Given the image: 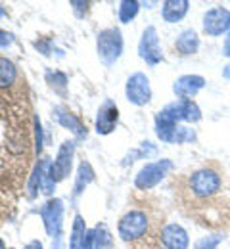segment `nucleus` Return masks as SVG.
Instances as JSON below:
<instances>
[{
    "label": "nucleus",
    "mask_w": 230,
    "mask_h": 249,
    "mask_svg": "<svg viewBox=\"0 0 230 249\" xmlns=\"http://www.w3.org/2000/svg\"><path fill=\"white\" fill-rule=\"evenodd\" d=\"M225 188V175L219 169V165H203L199 169H194L190 175L180 178L178 186V199L192 207L194 215L201 218L205 217L207 207H213L217 197L223 194Z\"/></svg>",
    "instance_id": "1"
},
{
    "label": "nucleus",
    "mask_w": 230,
    "mask_h": 249,
    "mask_svg": "<svg viewBox=\"0 0 230 249\" xmlns=\"http://www.w3.org/2000/svg\"><path fill=\"white\" fill-rule=\"evenodd\" d=\"M148 232H150V218L140 209H131L119 218L117 234L123 242L134 244V242L142 240L144 236H148Z\"/></svg>",
    "instance_id": "2"
},
{
    "label": "nucleus",
    "mask_w": 230,
    "mask_h": 249,
    "mask_svg": "<svg viewBox=\"0 0 230 249\" xmlns=\"http://www.w3.org/2000/svg\"><path fill=\"white\" fill-rule=\"evenodd\" d=\"M158 115L177 124L197 123L201 119V109L197 107V104L194 100H178V102H173V104L165 106Z\"/></svg>",
    "instance_id": "3"
},
{
    "label": "nucleus",
    "mask_w": 230,
    "mask_h": 249,
    "mask_svg": "<svg viewBox=\"0 0 230 249\" xmlns=\"http://www.w3.org/2000/svg\"><path fill=\"white\" fill-rule=\"evenodd\" d=\"M123 52V36L121 31L111 27V29H104L98 35V56L106 65H113L121 58Z\"/></svg>",
    "instance_id": "4"
},
{
    "label": "nucleus",
    "mask_w": 230,
    "mask_h": 249,
    "mask_svg": "<svg viewBox=\"0 0 230 249\" xmlns=\"http://www.w3.org/2000/svg\"><path fill=\"white\" fill-rule=\"evenodd\" d=\"M171 169H173V163L169 159H161V161H156V163H148L136 175L134 186L138 188V190H150V188L158 186Z\"/></svg>",
    "instance_id": "5"
},
{
    "label": "nucleus",
    "mask_w": 230,
    "mask_h": 249,
    "mask_svg": "<svg viewBox=\"0 0 230 249\" xmlns=\"http://www.w3.org/2000/svg\"><path fill=\"white\" fill-rule=\"evenodd\" d=\"M125 94H127V100L142 107L146 104H150L152 100V87H150V79L144 75V73H132L131 77L127 79V87H125Z\"/></svg>",
    "instance_id": "6"
},
{
    "label": "nucleus",
    "mask_w": 230,
    "mask_h": 249,
    "mask_svg": "<svg viewBox=\"0 0 230 249\" xmlns=\"http://www.w3.org/2000/svg\"><path fill=\"white\" fill-rule=\"evenodd\" d=\"M138 54L148 65H158L163 60L158 29L154 25L146 27V31L142 33V38H140V44H138Z\"/></svg>",
    "instance_id": "7"
},
{
    "label": "nucleus",
    "mask_w": 230,
    "mask_h": 249,
    "mask_svg": "<svg viewBox=\"0 0 230 249\" xmlns=\"http://www.w3.org/2000/svg\"><path fill=\"white\" fill-rule=\"evenodd\" d=\"M203 31L209 36H219L230 31V10L217 6L205 12L203 16Z\"/></svg>",
    "instance_id": "8"
},
{
    "label": "nucleus",
    "mask_w": 230,
    "mask_h": 249,
    "mask_svg": "<svg viewBox=\"0 0 230 249\" xmlns=\"http://www.w3.org/2000/svg\"><path fill=\"white\" fill-rule=\"evenodd\" d=\"M73 154H75V144L73 142H64L60 152H58V157L54 159V163L48 167V175L54 182H60L67 178L69 171H71V163H73Z\"/></svg>",
    "instance_id": "9"
},
{
    "label": "nucleus",
    "mask_w": 230,
    "mask_h": 249,
    "mask_svg": "<svg viewBox=\"0 0 230 249\" xmlns=\"http://www.w3.org/2000/svg\"><path fill=\"white\" fill-rule=\"evenodd\" d=\"M159 238H161V244H163L167 249H188L190 248L188 232H186L180 224H167V226H163Z\"/></svg>",
    "instance_id": "10"
},
{
    "label": "nucleus",
    "mask_w": 230,
    "mask_h": 249,
    "mask_svg": "<svg viewBox=\"0 0 230 249\" xmlns=\"http://www.w3.org/2000/svg\"><path fill=\"white\" fill-rule=\"evenodd\" d=\"M203 87H205V79L201 75H182L175 81L173 92L180 100H192Z\"/></svg>",
    "instance_id": "11"
},
{
    "label": "nucleus",
    "mask_w": 230,
    "mask_h": 249,
    "mask_svg": "<svg viewBox=\"0 0 230 249\" xmlns=\"http://www.w3.org/2000/svg\"><path fill=\"white\" fill-rule=\"evenodd\" d=\"M62 213H64V207H62L60 199H50L42 207V218H44L46 230H48V234L52 238H60V232H62Z\"/></svg>",
    "instance_id": "12"
},
{
    "label": "nucleus",
    "mask_w": 230,
    "mask_h": 249,
    "mask_svg": "<svg viewBox=\"0 0 230 249\" xmlns=\"http://www.w3.org/2000/svg\"><path fill=\"white\" fill-rule=\"evenodd\" d=\"M117 121H119V109L117 106L107 100L98 111V117H96V132L98 134H109L115 130L117 126Z\"/></svg>",
    "instance_id": "13"
},
{
    "label": "nucleus",
    "mask_w": 230,
    "mask_h": 249,
    "mask_svg": "<svg viewBox=\"0 0 230 249\" xmlns=\"http://www.w3.org/2000/svg\"><path fill=\"white\" fill-rule=\"evenodd\" d=\"M19 87V73L8 58L0 56V90H16Z\"/></svg>",
    "instance_id": "14"
},
{
    "label": "nucleus",
    "mask_w": 230,
    "mask_h": 249,
    "mask_svg": "<svg viewBox=\"0 0 230 249\" xmlns=\"http://www.w3.org/2000/svg\"><path fill=\"white\" fill-rule=\"evenodd\" d=\"M190 2L188 0H165L161 8V18L167 23H178L188 14Z\"/></svg>",
    "instance_id": "15"
},
{
    "label": "nucleus",
    "mask_w": 230,
    "mask_h": 249,
    "mask_svg": "<svg viewBox=\"0 0 230 249\" xmlns=\"http://www.w3.org/2000/svg\"><path fill=\"white\" fill-rule=\"evenodd\" d=\"M175 50L180 56H192L199 50V36L194 29H184L175 40Z\"/></svg>",
    "instance_id": "16"
},
{
    "label": "nucleus",
    "mask_w": 230,
    "mask_h": 249,
    "mask_svg": "<svg viewBox=\"0 0 230 249\" xmlns=\"http://www.w3.org/2000/svg\"><path fill=\"white\" fill-rule=\"evenodd\" d=\"M56 119H58V123L62 124V126L69 128L75 136H79V138L87 136V128L79 121V117H75L71 111H67L64 107H56Z\"/></svg>",
    "instance_id": "17"
},
{
    "label": "nucleus",
    "mask_w": 230,
    "mask_h": 249,
    "mask_svg": "<svg viewBox=\"0 0 230 249\" xmlns=\"http://www.w3.org/2000/svg\"><path fill=\"white\" fill-rule=\"evenodd\" d=\"M177 126H178L177 123H171V121H167V119H163V117L156 115V134H158L159 140H163V142H167V144H173Z\"/></svg>",
    "instance_id": "18"
},
{
    "label": "nucleus",
    "mask_w": 230,
    "mask_h": 249,
    "mask_svg": "<svg viewBox=\"0 0 230 249\" xmlns=\"http://www.w3.org/2000/svg\"><path fill=\"white\" fill-rule=\"evenodd\" d=\"M94 178V171H92V167H90V163L88 161H83L81 165H79V171H77V182H75V196H79L85 188L88 186V182Z\"/></svg>",
    "instance_id": "19"
},
{
    "label": "nucleus",
    "mask_w": 230,
    "mask_h": 249,
    "mask_svg": "<svg viewBox=\"0 0 230 249\" xmlns=\"http://www.w3.org/2000/svg\"><path fill=\"white\" fill-rule=\"evenodd\" d=\"M113 248V236L107 228V224L100 222L94 228V249H111Z\"/></svg>",
    "instance_id": "20"
},
{
    "label": "nucleus",
    "mask_w": 230,
    "mask_h": 249,
    "mask_svg": "<svg viewBox=\"0 0 230 249\" xmlns=\"http://www.w3.org/2000/svg\"><path fill=\"white\" fill-rule=\"evenodd\" d=\"M85 234H87V226L81 215H77L73 220V230H71V242H69V249H81L83 242H85Z\"/></svg>",
    "instance_id": "21"
},
{
    "label": "nucleus",
    "mask_w": 230,
    "mask_h": 249,
    "mask_svg": "<svg viewBox=\"0 0 230 249\" xmlns=\"http://www.w3.org/2000/svg\"><path fill=\"white\" fill-rule=\"evenodd\" d=\"M138 10H140V2H136V0H125V2H121L119 4V19H121V23L132 21L136 18Z\"/></svg>",
    "instance_id": "22"
},
{
    "label": "nucleus",
    "mask_w": 230,
    "mask_h": 249,
    "mask_svg": "<svg viewBox=\"0 0 230 249\" xmlns=\"http://www.w3.org/2000/svg\"><path fill=\"white\" fill-rule=\"evenodd\" d=\"M196 140V132L192 128H186V126H177V132H175V140L173 144H186V142H192Z\"/></svg>",
    "instance_id": "23"
},
{
    "label": "nucleus",
    "mask_w": 230,
    "mask_h": 249,
    "mask_svg": "<svg viewBox=\"0 0 230 249\" xmlns=\"http://www.w3.org/2000/svg\"><path fill=\"white\" fill-rule=\"evenodd\" d=\"M223 242V236H203L199 238L192 249H217Z\"/></svg>",
    "instance_id": "24"
},
{
    "label": "nucleus",
    "mask_w": 230,
    "mask_h": 249,
    "mask_svg": "<svg viewBox=\"0 0 230 249\" xmlns=\"http://www.w3.org/2000/svg\"><path fill=\"white\" fill-rule=\"evenodd\" d=\"M12 40H14V38H12V35H10V33H6V31H2V29H0V46H10V44H12Z\"/></svg>",
    "instance_id": "25"
},
{
    "label": "nucleus",
    "mask_w": 230,
    "mask_h": 249,
    "mask_svg": "<svg viewBox=\"0 0 230 249\" xmlns=\"http://www.w3.org/2000/svg\"><path fill=\"white\" fill-rule=\"evenodd\" d=\"M25 249H42V244H40L38 240H33V242H29V244L25 246Z\"/></svg>",
    "instance_id": "26"
},
{
    "label": "nucleus",
    "mask_w": 230,
    "mask_h": 249,
    "mask_svg": "<svg viewBox=\"0 0 230 249\" xmlns=\"http://www.w3.org/2000/svg\"><path fill=\"white\" fill-rule=\"evenodd\" d=\"M225 54L230 56V31L227 33V38H225Z\"/></svg>",
    "instance_id": "27"
},
{
    "label": "nucleus",
    "mask_w": 230,
    "mask_h": 249,
    "mask_svg": "<svg viewBox=\"0 0 230 249\" xmlns=\"http://www.w3.org/2000/svg\"><path fill=\"white\" fill-rule=\"evenodd\" d=\"M2 16H4V8L0 6V18H2Z\"/></svg>",
    "instance_id": "28"
},
{
    "label": "nucleus",
    "mask_w": 230,
    "mask_h": 249,
    "mask_svg": "<svg viewBox=\"0 0 230 249\" xmlns=\"http://www.w3.org/2000/svg\"><path fill=\"white\" fill-rule=\"evenodd\" d=\"M0 249H2V242H0Z\"/></svg>",
    "instance_id": "29"
}]
</instances>
